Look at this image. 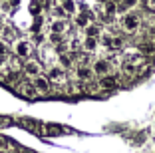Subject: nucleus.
<instances>
[{"label": "nucleus", "mask_w": 155, "mask_h": 153, "mask_svg": "<svg viewBox=\"0 0 155 153\" xmlns=\"http://www.w3.org/2000/svg\"><path fill=\"white\" fill-rule=\"evenodd\" d=\"M111 2H114V4H119V2H121V0H111Z\"/></svg>", "instance_id": "obj_18"}, {"label": "nucleus", "mask_w": 155, "mask_h": 153, "mask_svg": "<svg viewBox=\"0 0 155 153\" xmlns=\"http://www.w3.org/2000/svg\"><path fill=\"white\" fill-rule=\"evenodd\" d=\"M12 56L20 60H28L32 56V42L26 40V38H18V40L12 42Z\"/></svg>", "instance_id": "obj_2"}, {"label": "nucleus", "mask_w": 155, "mask_h": 153, "mask_svg": "<svg viewBox=\"0 0 155 153\" xmlns=\"http://www.w3.org/2000/svg\"><path fill=\"white\" fill-rule=\"evenodd\" d=\"M100 2H107V0H100Z\"/></svg>", "instance_id": "obj_19"}, {"label": "nucleus", "mask_w": 155, "mask_h": 153, "mask_svg": "<svg viewBox=\"0 0 155 153\" xmlns=\"http://www.w3.org/2000/svg\"><path fill=\"white\" fill-rule=\"evenodd\" d=\"M84 34H86V36H91V38H97L101 34V28L97 26V24H87L86 30H84Z\"/></svg>", "instance_id": "obj_12"}, {"label": "nucleus", "mask_w": 155, "mask_h": 153, "mask_svg": "<svg viewBox=\"0 0 155 153\" xmlns=\"http://www.w3.org/2000/svg\"><path fill=\"white\" fill-rule=\"evenodd\" d=\"M46 78L50 80L52 86H66V84H68V74H66V70L62 66H52V68H48Z\"/></svg>", "instance_id": "obj_3"}, {"label": "nucleus", "mask_w": 155, "mask_h": 153, "mask_svg": "<svg viewBox=\"0 0 155 153\" xmlns=\"http://www.w3.org/2000/svg\"><path fill=\"white\" fill-rule=\"evenodd\" d=\"M32 84H34V88H36L38 95H48V94L52 91V84H50V80H48L44 74L32 78Z\"/></svg>", "instance_id": "obj_5"}, {"label": "nucleus", "mask_w": 155, "mask_h": 153, "mask_svg": "<svg viewBox=\"0 0 155 153\" xmlns=\"http://www.w3.org/2000/svg\"><path fill=\"white\" fill-rule=\"evenodd\" d=\"M22 74L26 78H36L42 74V64L38 60H30L28 58L26 62H22Z\"/></svg>", "instance_id": "obj_4"}, {"label": "nucleus", "mask_w": 155, "mask_h": 153, "mask_svg": "<svg viewBox=\"0 0 155 153\" xmlns=\"http://www.w3.org/2000/svg\"><path fill=\"white\" fill-rule=\"evenodd\" d=\"M147 8L155 12V0H147Z\"/></svg>", "instance_id": "obj_16"}, {"label": "nucleus", "mask_w": 155, "mask_h": 153, "mask_svg": "<svg viewBox=\"0 0 155 153\" xmlns=\"http://www.w3.org/2000/svg\"><path fill=\"white\" fill-rule=\"evenodd\" d=\"M90 68H91V72H94V76H105L111 70V62L107 58H97Z\"/></svg>", "instance_id": "obj_6"}, {"label": "nucleus", "mask_w": 155, "mask_h": 153, "mask_svg": "<svg viewBox=\"0 0 155 153\" xmlns=\"http://www.w3.org/2000/svg\"><path fill=\"white\" fill-rule=\"evenodd\" d=\"M82 48L86 50L87 54H91V52H96V50L100 48V42H97V38H91V36H84V40H82Z\"/></svg>", "instance_id": "obj_11"}, {"label": "nucleus", "mask_w": 155, "mask_h": 153, "mask_svg": "<svg viewBox=\"0 0 155 153\" xmlns=\"http://www.w3.org/2000/svg\"><path fill=\"white\" fill-rule=\"evenodd\" d=\"M62 8H64L66 14H72L74 10H76V4H74L72 0H64V4H62Z\"/></svg>", "instance_id": "obj_14"}, {"label": "nucleus", "mask_w": 155, "mask_h": 153, "mask_svg": "<svg viewBox=\"0 0 155 153\" xmlns=\"http://www.w3.org/2000/svg\"><path fill=\"white\" fill-rule=\"evenodd\" d=\"M97 86H100L104 91H111V90H115V88L119 86V81H117V78H115V76H111V74H105V76H100Z\"/></svg>", "instance_id": "obj_8"}, {"label": "nucleus", "mask_w": 155, "mask_h": 153, "mask_svg": "<svg viewBox=\"0 0 155 153\" xmlns=\"http://www.w3.org/2000/svg\"><path fill=\"white\" fill-rule=\"evenodd\" d=\"M115 10H117V8H115V4L111 2V0H107V2L104 4V16H110V14H114Z\"/></svg>", "instance_id": "obj_13"}, {"label": "nucleus", "mask_w": 155, "mask_h": 153, "mask_svg": "<svg viewBox=\"0 0 155 153\" xmlns=\"http://www.w3.org/2000/svg\"><path fill=\"white\" fill-rule=\"evenodd\" d=\"M74 78H76L80 84H84V81H90L91 78H94V72H91V68L87 66V64H78L76 70H74Z\"/></svg>", "instance_id": "obj_7"}, {"label": "nucleus", "mask_w": 155, "mask_h": 153, "mask_svg": "<svg viewBox=\"0 0 155 153\" xmlns=\"http://www.w3.org/2000/svg\"><path fill=\"white\" fill-rule=\"evenodd\" d=\"M119 26H121V30L125 34H135L139 30V26H141V18L133 12H123L121 18H119Z\"/></svg>", "instance_id": "obj_1"}, {"label": "nucleus", "mask_w": 155, "mask_h": 153, "mask_svg": "<svg viewBox=\"0 0 155 153\" xmlns=\"http://www.w3.org/2000/svg\"><path fill=\"white\" fill-rule=\"evenodd\" d=\"M66 32H68V22L64 18H54L50 22V34H60V36H64Z\"/></svg>", "instance_id": "obj_9"}, {"label": "nucleus", "mask_w": 155, "mask_h": 153, "mask_svg": "<svg viewBox=\"0 0 155 153\" xmlns=\"http://www.w3.org/2000/svg\"><path fill=\"white\" fill-rule=\"evenodd\" d=\"M149 32H151V34H153V36H155V24H151V28H149Z\"/></svg>", "instance_id": "obj_17"}, {"label": "nucleus", "mask_w": 155, "mask_h": 153, "mask_svg": "<svg viewBox=\"0 0 155 153\" xmlns=\"http://www.w3.org/2000/svg\"><path fill=\"white\" fill-rule=\"evenodd\" d=\"M119 48H123V40L119 36H114L111 38V50H119Z\"/></svg>", "instance_id": "obj_15"}, {"label": "nucleus", "mask_w": 155, "mask_h": 153, "mask_svg": "<svg viewBox=\"0 0 155 153\" xmlns=\"http://www.w3.org/2000/svg\"><path fill=\"white\" fill-rule=\"evenodd\" d=\"M40 131H42L44 135H60V133L70 131V129H66V127H62V125H56V123H44Z\"/></svg>", "instance_id": "obj_10"}]
</instances>
